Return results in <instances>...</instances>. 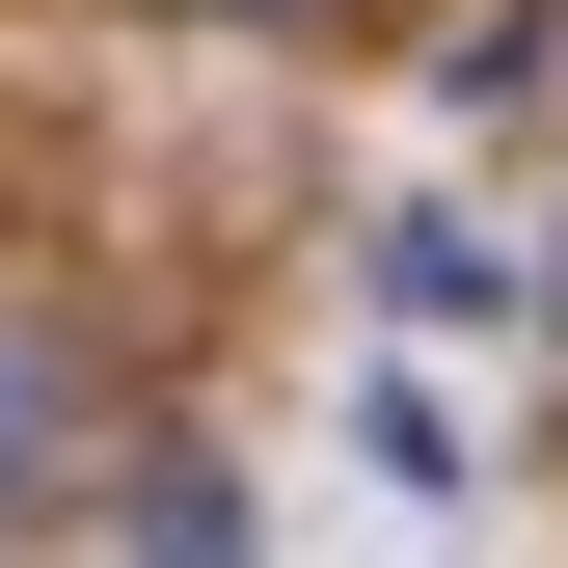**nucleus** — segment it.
<instances>
[{
  "instance_id": "2",
  "label": "nucleus",
  "mask_w": 568,
  "mask_h": 568,
  "mask_svg": "<svg viewBox=\"0 0 568 568\" xmlns=\"http://www.w3.org/2000/svg\"><path fill=\"white\" fill-rule=\"evenodd\" d=\"M54 460H82V379H54V352H28V325H0V515H28V487H54Z\"/></svg>"
},
{
  "instance_id": "3",
  "label": "nucleus",
  "mask_w": 568,
  "mask_h": 568,
  "mask_svg": "<svg viewBox=\"0 0 568 568\" xmlns=\"http://www.w3.org/2000/svg\"><path fill=\"white\" fill-rule=\"evenodd\" d=\"M190 28H352V0H190Z\"/></svg>"
},
{
  "instance_id": "1",
  "label": "nucleus",
  "mask_w": 568,
  "mask_h": 568,
  "mask_svg": "<svg viewBox=\"0 0 568 568\" xmlns=\"http://www.w3.org/2000/svg\"><path fill=\"white\" fill-rule=\"evenodd\" d=\"M82 515H109V541H163V568H217V541H244V487H217V460H135V487H82Z\"/></svg>"
}]
</instances>
